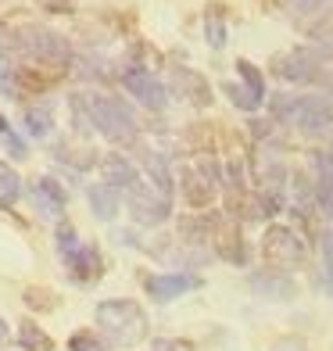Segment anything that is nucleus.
Masks as SVG:
<instances>
[{"instance_id": "1", "label": "nucleus", "mask_w": 333, "mask_h": 351, "mask_svg": "<svg viewBox=\"0 0 333 351\" xmlns=\"http://www.w3.org/2000/svg\"><path fill=\"white\" fill-rule=\"evenodd\" d=\"M14 51H22L33 65H47V69H69V61H72L69 40L47 25L14 29Z\"/></svg>"}, {"instance_id": "2", "label": "nucleus", "mask_w": 333, "mask_h": 351, "mask_svg": "<svg viewBox=\"0 0 333 351\" xmlns=\"http://www.w3.org/2000/svg\"><path fill=\"white\" fill-rule=\"evenodd\" d=\"M97 326L119 348H133L147 337V315L136 301H104V305H97Z\"/></svg>"}, {"instance_id": "3", "label": "nucleus", "mask_w": 333, "mask_h": 351, "mask_svg": "<svg viewBox=\"0 0 333 351\" xmlns=\"http://www.w3.org/2000/svg\"><path fill=\"white\" fill-rule=\"evenodd\" d=\"M83 108H86V119L97 133H104L108 140H133L136 136V119L133 111L125 108V101L119 97H108V93H86L83 97Z\"/></svg>"}, {"instance_id": "4", "label": "nucleus", "mask_w": 333, "mask_h": 351, "mask_svg": "<svg viewBox=\"0 0 333 351\" xmlns=\"http://www.w3.org/2000/svg\"><path fill=\"white\" fill-rule=\"evenodd\" d=\"M273 119L294 125V130H305V133H326L333 125V108L323 97H291V93H280L273 101Z\"/></svg>"}, {"instance_id": "5", "label": "nucleus", "mask_w": 333, "mask_h": 351, "mask_svg": "<svg viewBox=\"0 0 333 351\" xmlns=\"http://www.w3.org/2000/svg\"><path fill=\"white\" fill-rule=\"evenodd\" d=\"M262 258L273 273H287L305 262V241L291 226H269L262 237Z\"/></svg>"}, {"instance_id": "6", "label": "nucleus", "mask_w": 333, "mask_h": 351, "mask_svg": "<svg viewBox=\"0 0 333 351\" xmlns=\"http://www.w3.org/2000/svg\"><path fill=\"white\" fill-rule=\"evenodd\" d=\"M273 72L280 79H287V83H294V86H319V83H326L323 61L315 58L308 47H294V51L273 58Z\"/></svg>"}, {"instance_id": "7", "label": "nucleus", "mask_w": 333, "mask_h": 351, "mask_svg": "<svg viewBox=\"0 0 333 351\" xmlns=\"http://www.w3.org/2000/svg\"><path fill=\"white\" fill-rule=\"evenodd\" d=\"M130 212L140 226H158V222H165L169 212H172V197L162 194L154 183H136L130 190Z\"/></svg>"}, {"instance_id": "8", "label": "nucleus", "mask_w": 333, "mask_h": 351, "mask_svg": "<svg viewBox=\"0 0 333 351\" xmlns=\"http://www.w3.org/2000/svg\"><path fill=\"white\" fill-rule=\"evenodd\" d=\"M122 83H125V90H130L140 104L151 108V111H162L165 101H169L165 83H162L158 75H151L147 69H140V65H130V69H125V72H122Z\"/></svg>"}, {"instance_id": "9", "label": "nucleus", "mask_w": 333, "mask_h": 351, "mask_svg": "<svg viewBox=\"0 0 333 351\" xmlns=\"http://www.w3.org/2000/svg\"><path fill=\"white\" fill-rule=\"evenodd\" d=\"M212 241H215L219 258H226L233 265H247V244H244V237H241V222H226V219L219 215Z\"/></svg>"}, {"instance_id": "10", "label": "nucleus", "mask_w": 333, "mask_h": 351, "mask_svg": "<svg viewBox=\"0 0 333 351\" xmlns=\"http://www.w3.org/2000/svg\"><path fill=\"white\" fill-rule=\"evenodd\" d=\"M180 183H183V201L190 204V208H208V204L215 201V194H219V186L197 165L183 169L180 172Z\"/></svg>"}, {"instance_id": "11", "label": "nucleus", "mask_w": 333, "mask_h": 351, "mask_svg": "<svg viewBox=\"0 0 333 351\" xmlns=\"http://www.w3.org/2000/svg\"><path fill=\"white\" fill-rule=\"evenodd\" d=\"M29 194H33L36 212L51 215V219H58L61 212H65V204H69L65 186H61V183H54L51 176H40V180H33V186H29Z\"/></svg>"}, {"instance_id": "12", "label": "nucleus", "mask_w": 333, "mask_h": 351, "mask_svg": "<svg viewBox=\"0 0 333 351\" xmlns=\"http://www.w3.org/2000/svg\"><path fill=\"white\" fill-rule=\"evenodd\" d=\"M172 90L180 93L183 101H190L194 108H208L212 104V86L201 72H190V69H176L172 72Z\"/></svg>"}, {"instance_id": "13", "label": "nucleus", "mask_w": 333, "mask_h": 351, "mask_svg": "<svg viewBox=\"0 0 333 351\" xmlns=\"http://www.w3.org/2000/svg\"><path fill=\"white\" fill-rule=\"evenodd\" d=\"M101 176H104V183L111 186V190H125V194H130V190L140 183V176H136V169H133V162L125 154H104L101 158Z\"/></svg>"}, {"instance_id": "14", "label": "nucleus", "mask_w": 333, "mask_h": 351, "mask_svg": "<svg viewBox=\"0 0 333 351\" xmlns=\"http://www.w3.org/2000/svg\"><path fill=\"white\" fill-rule=\"evenodd\" d=\"M147 294L154 301H172V298H180L186 294L190 287H197V276H190V273H162V276H147Z\"/></svg>"}, {"instance_id": "15", "label": "nucleus", "mask_w": 333, "mask_h": 351, "mask_svg": "<svg viewBox=\"0 0 333 351\" xmlns=\"http://www.w3.org/2000/svg\"><path fill=\"white\" fill-rule=\"evenodd\" d=\"M61 75H65V69H47V65H18V69H14V86L25 90V93H43V90H51Z\"/></svg>"}, {"instance_id": "16", "label": "nucleus", "mask_w": 333, "mask_h": 351, "mask_svg": "<svg viewBox=\"0 0 333 351\" xmlns=\"http://www.w3.org/2000/svg\"><path fill=\"white\" fill-rule=\"evenodd\" d=\"M101 273H104V258L93 244H83L69 258V276L75 283H93V280H101Z\"/></svg>"}, {"instance_id": "17", "label": "nucleus", "mask_w": 333, "mask_h": 351, "mask_svg": "<svg viewBox=\"0 0 333 351\" xmlns=\"http://www.w3.org/2000/svg\"><path fill=\"white\" fill-rule=\"evenodd\" d=\"M247 283H251V291L262 294V298H291L294 294V280H287L283 273H273V269H269V273H255Z\"/></svg>"}, {"instance_id": "18", "label": "nucleus", "mask_w": 333, "mask_h": 351, "mask_svg": "<svg viewBox=\"0 0 333 351\" xmlns=\"http://www.w3.org/2000/svg\"><path fill=\"white\" fill-rule=\"evenodd\" d=\"M204 36H208V47H226V8L222 4H208L204 8Z\"/></svg>"}, {"instance_id": "19", "label": "nucleus", "mask_w": 333, "mask_h": 351, "mask_svg": "<svg viewBox=\"0 0 333 351\" xmlns=\"http://www.w3.org/2000/svg\"><path fill=\"white\" fill-rule=\"evenodd\" d=\"M90 208H93L97 219H115V212H119V190H111L108 183L90 186Z\"/></svg>"}, {"instance_id": "20", "label": "nucleus", "mask_w": 333, "mask_h": 351, "mask_svg": "<svg viewBox=\"0 0 333 351\" xmlns=\"http://www.w3.org/2000/svg\"><path fill=\"white\" fill-rule=\"evenodd\" d=\"M18 194H22L18 172H14L8 162H0V208L11 212V208H14V201H18Z\"/></svg>"}, {"instance_id": "21", "label": "nucleus", "mask_w": 333, "mask_h": 351, "mask_svg": "<svg viewBox=\"0 0 333 351\" xmlns=\"http://www.w3.org/2000/svg\"><path fill=\"white\" fill-rule=\"evenodd\" d=\"M18 344H22L25 351H54V341L47 337V333L33 323V319L18 323Z\"/></svg>"}, {"instance_id": "22", "label": "nucleus", "mask_w": 333, "mask_h": 351, "mask_svg": "<svg viewBox=\"0 0 333 351\" xmlns=\"http://www.w3.org/2000/svg\"><path fill=\"white\" fill-rule=\"evenodd\" d=\"M25 125H29V136H36V140H47L54 130V119H51V108L40 104V108H29L25 111Z\"/></svg>"}, {"instance_id": "23", "label": "nucleus", "mask_w": 333, "mask_h": 351, "mask_svg": "<svg viewBox=\"0 0 333 351\" xmlns=\"http://www.w3.org/2000/svg\"><path fill=\"white\" fill-rule=\"evenodd\" d=\"M236 75H241V83H244V86L251 90V93H255L258 101L265 97V83H262V72H258L255 65H251L247 58H241V61H236Z\"/></svg>"}, {"instance_id": "24", "label": "nucleus", "mask_w": 333, "mask_h": 351, "mask_svg": "<svg viewBox=\"0 0 333 351\" xmlns=\"http://www.w3.org/2000/svg\"><path fill=\"white\" fill-rule=\"evenodd\" d=\"M308 51L319 58V61H333V22L323 25V29H315V33H312V43H308Z\"/></svg>"}, {"instance_id": "25", "label": "nucleus", "mask_w": 333, "mask_h": 351, "mask_svg": "<svg viewBox=\"0 0 333 351\" xmlns=\"http://www.w3.org/2000/svg\"><path fill=\"white\" fill-rule=\"evenodd\" d=\"M79 247H83V244H79V237H75V226H72V222H61V226H58V254L69 262Z\"/></svg>"}, {"instance_id": "26", "label": "nucleus", "mask_w": 333, "mask_h": 351, "mask_svg": "<svg viewBox=\"0 0 333 351\" xmlns=\"http://www.w3.org/2000/svg\"><path fill=\"white\" fill-rule=\"evenodd\" d=\"M226 97H230L236 108H241V111H255V108L262 104V101L255 97V93H251V90L244 86V83H230V86H226Z\"/></svg>"}, {"instance_id": "27", "label": "nucleus", "mask_w": 333, "mask_h": 351, "mask_svg": "<svg viewBox=\"0 0 333 351\" xmlns=\"http://www.w3.org/2000/svg\"><path fill=\"white\" fill-rule=\"evenodd\" d=\"M69 351H111L97 333H90V330H83V333H75V337L69 341Z\"/></svg>"}, {"instance_id": "28", "label": "nucleus", "mask_w": 333, "mask_h": 351, "mask_svg": "<svg viewBox=\"0 0 333 351\" xmlns=\"http://www.w3.org/2000/svg\"><path fill=\"white\" fill-rule=\"evenodd\" d=\"M25 305L29 308H54V294L40 291V287H29V291H25Z\"/></svg>"}, {"instance_id": "29", "label": "nucleus", "mask_w": 333, "mask_h": 351, "mask_svg": "<svg viewBox=\"0 0 333 351\" xmlns=\"http://www.w3.org/2000/svg\"><path fill=\"white\" fill-rule=\"evenodd\" d=\"M151 351H194V344L183 341V337H158L151 344Z\"/></svg>"}, {"instance_id": "30", "label": "nucleus", "mask_w": 333, "mask_h": 351, "mask_svg": "<svg viewBox=\"0 0 333 351\" xmlns=\"http://www.w3.org/2000/svg\"><path fill=\"white\" fill-rule=\"evenodd\" d=\"M323 265H326V280H330V287H333V230L326 226V233H323Z\"/></svg>"}, {"instance_id": "31", "label": "nucleus", "mask_w": 333, "mask_h": 351, "mask_svg": "<svg viewBox=\"0 0 333 351\" xmlns=\"http://www.w3.org/2000/svg\"><path fill=\"white\" fill-rule=\"evenodd\" d=\"M40 8L54 11V14H72V0H40Z\"/></svg>"}, {"instance_id": "32", "label": "nucleus", "mask_w": 333, "mask_h": 351, "mask_svg": "<svg viewBox=\"0 0 333 351\" xmlns=\"http://www.w3.org/2000/svg\"><path fill=\"white\" fill-rule=\"evenodd\" d=\"M4 143H8V151H11L14 158H25V143L14 136V133H4Z\"/></svg>"}, {"instance_id": "33", "label": "nucleus", "mask_w": 333, "mask_h": 351, "mask_svg": "<svg viewBox=\"0 0 333 351\" xmlns=\"http://www.w3.org/2000/svg\"><path fill=\"white\" fill-rule=\"evenodd\" d=\"M11 47H14V29H8L4 22H0V54L11 51Z\"/></svg>"}, {"instance_id": "34", "label": "nucleus", "mask_w": 333, "mask_h": 351, "mask_svg": "<svg viewBox=\"0 0 333 351\" xmlns=\"http://www.w3.org/2000/svg\"><path fill=\"white\" fill-rule=\"evenodd\" d=\"M273 351H305V344H301L297 337H291V341H280Z\"/></svg>"}, {"instance_id": "35", "label": "nucleus", "mask_w": 333, "mask_h": 351, "mask_svg": "<svg viewBox=\"0 0 333 351\" xmlns=\"http://www.w3.org/2000/svg\"><path fill=\"white\" fill-rule=\"evenodd\" d=\"M8 133V122H4V115H0V136H4Z\"/></svg>"}, {"instance_id": "36", "label": "nucleus", "mask_w": 333, "mask_h": 351, "mask_svg": "<svg viewBox=\"0 0 333 351\" xmlns=\"http://www.w3.org/2000/svg\"><path fill=\"white\" fill-rule=\"evenodd\" d=\"M326 86H330V93H333V75H326Z\"/></svg>"}, {"instance_id": "37", "label": "nucleus", "mask_w": 333, "mask_h": 351, "mask_svg": "<svg viewBox=\"0 0 333 351\" xmlns=\"http://www.w3.org/2000/svg\"><path fill=\"white\" fill-rule=\"evenodd\" d=\"M0 333H4V323H0Z\"/></svg>"}]
</instances>
